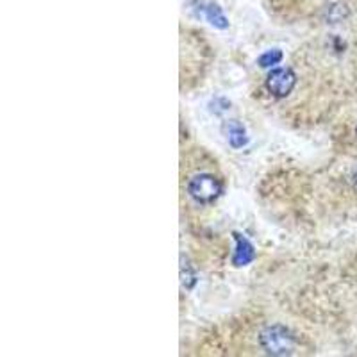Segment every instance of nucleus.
Here are the masks:
<instances>
[{
    "label": "nucleus",
    "mask_w": 357,
    "mask_h": 357,
    "mask_svg": "<svg viewBox=\"0 0 357 357\" xmlns=\"http://www.w3.org/2000/svg\"><path fill=\"white\" fill-rule=\"evenodd\" d=\"M259 345L266 354L286 356L295 349V337L282 325H272L259 334Z\"/></svg>",
    "instance_id": "nucleus-1"
},
{
    "label": "nucleus",
    "mask_w": 357,
    "mask_h": 357,
    "mask_svg": "<svg viewBox=\"0 0 357 357\" xmlns=\"http://www.w3.org/2000/svg\"><path fill=\"white\" fill-rule=\"evenodd\" d=\"M223 191V184L218 177L213 174H200L190 178L188 183V193L197 204H213Z\"/></svg>",
    "instance_id": "nucleus-2"
},
{
    "label": "nucleus",
    "mask_w": 357,
    "mask_h": 357,
    "mask_svg": "<svg viewBox=\"0 0 357 357\" xmlns=\"http://www.w3.org/2000/svg\"><path fill=\"white\" fill-rule=\"evenodd\" d=\"M296 84V75L291 68H275L268 73L266 88L275 97H288Z\"/></svg>",
    "instance_id": "nucleus-3"
},
{
    "label": "nucleus",
    "mask_w": 357,
    "mask_h": 357,
    "mask_svg": "<svg viewBox=\"0 0 357 357\" xmlns=\"http://www.w3.org/2000/svg\"><path fill=\"white\" fill-rule=\"evenodd\" d=\"M199 15H202L204 18H207V22H211L213 25H216L220 29H225L229 25L227 18L223 17L222 9L215 4H204V2H200Z\"/></svg>",
    "instance_id": "nucleus-4"
},
{
    "label": "nucleus",
    "mask_w": 357,
    "mask_h": 357,
    "mask_svg": "<svg viewBox=\"0 0 357 357\" xmlns=\"http://www.w3.org/2000/svg\"><path fill=\"white\" fill-rule=\"evenodd\" d=\"M225 132H227V139L232 149H241V146L247 145V130L240 122H229L225 126Z\"/></svg>",
    "instance_id": "nucleus-5"
},
{
    "label": "nucleus",
    "mask_w": 357,
    "mask_h": 357,
    "mask_svg": "<svg viewBox=\"0 0 357 357\" xmlns=\"http://www.w3.org/2000/svg\"><path fill=\"white\" fill-rule=\"evenodd\" d=\"M236 236V241H238V248H236V254H234V264L236 266H245L248 264L250 261H254V247L248 243L245 238H241L240 234H234Z\"/></svg>",
    "instance_id": "nucleus-6"
},
{
    "label": "nucleus",
    "mask_w": 357,
    "mask_h": 357,
    "mask_svg": "<svg viewBox=\"0 0 357 357\" xmlns=\"http://www.w3.org/2000/svg\"><path fill=\"white\" fill-rule=\"evenodd\" d=\"M280 59H282V52L273 49L270 50V52H264L263 56L259 57V61L257 63H259V66H263V68H268V66H275Z\"/></svg>",
    "instance_id": "nucleus-7"
},
{
    "label": "nucleus",
    "mask_w": 357,
    "mask_h": 357,
    "mask_svg": "<svg viewBox=\"0 0 357 357\" xmlns=\"http://www.w3.org/2000/svg\"><path fill=\"white\" fill-rule=\"evenodd\" d=\"M354 184H356V188H357V172H356V174H354Z\"/></svg>",
    "instance_id": "nucleus-8"
},
{
    "label": "nucleus",
    "mask_w": 357,
    "mask_h": 357,
    "mask_svg": "<svg viewBox=\"0 0 357 357\" xmlns=\"http://www.w3.org/2000/svg\"><path fill=\"white\" fill-rule=\"evenodd\" d=\"M356 134H357V129H356Z\"/></svg>",
    "instance_id": "nucleus-9"
}]
</instances>
